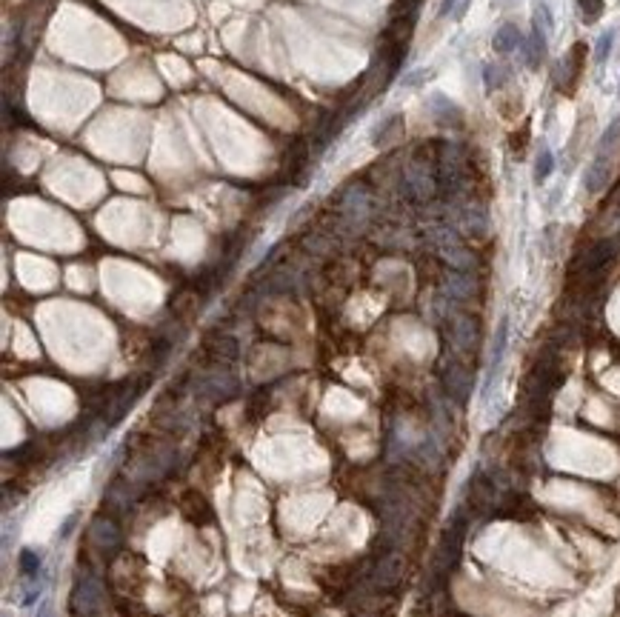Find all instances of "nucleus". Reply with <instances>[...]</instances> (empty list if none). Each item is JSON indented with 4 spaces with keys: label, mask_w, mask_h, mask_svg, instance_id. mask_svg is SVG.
<instances>
[{
    "label": "nucleus",
    "mask_w": 620,
    "mask_h": 617,
    "mask_svg": "<svg viewBox=\"0 0 620 617\" xmlns=\"http://www.w3.org/2000/svg\"><path fill=\"white\" fill-rule=\"evenodd\" d=\"M103 603H106V592H103L101 578L92 575V571H80L75 586H72V595H69L72 614L75 617H98L103 611Z\"/></svg>",
    "instance_id": "nucleus-1"
},
{
    "label": "nucleus",
    "mask_w": 620,
    "mask_h": 617,
    "mask_svg": "<svg viewBox=\"0 0 620 617\" xmlns=\"http://www.w3.org/2000/svg\"><path fill=\"white\" fill-rule=\"evenodd\" d=\"M89 543H92V549L101 552V554H115L123 546V532L112 517L98 514V517H92V523H89Z\"/></svg>",
    "instance_id": "nucleus-2"
},
{
    "label": "nucleus",
    "mask_w": 620,
    "mask_h": 617,
    "mask_svg": "<svg viewBox=\"0 0 620 617\" xmlns=\"http://www.w3.org/2000/svg\"><path fill=\"white\" fill-rule=\"evenodd\" d=\"M403 575H406V557H403V552H386V554L375 563L369 580H372L375 589L386 592V589H394L397 583H401Z\"/></svg>",
    "instance_id": "nucleus-3"
},
{
    "label": "nucleus",
    "mask_w": 620,
    "mask_h": 617,
    "mask_svg": "<svg viewBox=\"0 0 620 617\" xmlns=\"http://www.w3.org/2000/svg\"><path fill=\"white\" fill-rule=\"evenodd\" d=\"M506 343H509V318L500 320L498 332H495V343H492V355H489V372H486V383H483V394H489L495 386V377L500 372L503 355H506Z\"/></svg>",
    "instance_id": "nucleus-4"
},
{
    "label": "nucleus",
    "mask_w": 620,
    "mask_h": 617,
    "mask_svg": "<svg viewBox=\"0 0 620 617\" xmlns=\"http://www.w3.org/2000/svg\"><path fill=\"white\" fill-rule=\"evenodd\" d=\"M437 249H440V254H443V260L449 263V266H455V269H469L472 266V254L458 243V238L452 235V232H443L440 238H437Z\"/></svg>",
    "instance_id": "nucleus-5"
},
{
    "label": "nucleus",
    "mask_w": 620,
    "mask_h": 617,
    "mask_svg": "<svg viewBox=\"0 0 620 617\" xmlns=\"http://www.w3.org/2000/svg\"><path fill=\"white\" fill-rule=\"evenodd\" d=\"M609 174H612V155H595V160L589 163L586 169V178H583V186L589 195H598L606 183H609Z\"/></svg>",
    "instance_id": "nucleus-6"
},
{
    "label": "nucleus",
    "mask_w": 620,
    "mask_h": 617,
    "mask_svg": "<svg viewBox=\"0 0 620 617\" xmlns=\"http://www.w3.org/2000/svg\"><path fill=\"white\" fill-rule=\"evenodd\" d=\"M443 380H446V389H449V394L458 401V403H463L466 398H469V391H472V377H469V372L463 369V366H458V363H452L449 369H446V375H443Z\"/></svg>",
    "instance_id": "nucleus-7"
},
{
    "label": "nucleus",
    "mask_w": 620,
    "mask_h": 617,
    "mask_svg": "<svg viewBox=\"0 0 620 617\" xmlns=\"http://www.w3.org/2000/svg\"><path fill=\"white\" fill-rule=\"evenodd\" d=\"M546 40H549V37L541 34V32H535V29H531L529 37H523L520 52H523V60H526L529 69H538V66L543 63V58H546Z\"/></svg>",
    "instance_id": "nucleus-8"
},
{
    "label": "nucleus",
    "mask_w": 620,
    "mask_h": 617,
    "mask_svg": "<svg viewBox=\"0 0 620 617\" xmlns=\"http://www.w3.org/2000/svg\"><path fill=\"white\" fill-rule=\"evenodd\" d=\"M401 131H403V117H401V115H392V117H386V120H383V123H377V126H375V131H372V146L386 149L392 141L401 138Z\"/></svg>",
    "instance_id": "nucleus-9"
},
{
    "label": "nucleus",
    "mask_w": 620,
    "mask_h": 617,
    "mask_svg": "<svg viewBox=\"0 0 620 617\" xmlns=\"http://www.w3.org/2000/svg\"><path fill=\"white\" fill-rule=\"evenodd\" d=\"M492 46H495L498 55H512L515 49L523 46V34H520V29L515 23H503L495 32V37H492Z\"/></svg>",
    "instance_id": "nucleus-10"
},
{
    "label": "nucleus",
    "mask_w": 620,
    "mask_h": 617,
    "mask_svg": "<svg viewBox=\"0 0 620 617\" xmlns=\"http://www.w3.org/2000/svg\"><path fill=\"white\" fill-rule=\"evenodd\" d=\"M429 103H434V106H440V109H432V115L443 123V126H458L460 120H463V112H460V106L455 103V100H449L446 95H440V92H434L432 98H429Z\"/></svg>",
    "instance_id": "nucleus-11"
},
{
    "label": "nucleus",
    "mask_w": 620,
    "mask_h": 617,
    "mask_svg": "<svg viewBox=\"0 0 620 617\" xmlns=\"http://www.w3.org/2000/svg\"><path fill=\"white\" fill-rule=\"evenodd\" d=\"M474 340H477V326H474V320L466 318V315H458V318L452 320V343L466 351V349L474 346Z\"/></svg>",
    "instance_id": "nucleus-12"
},
{
    "label": "nucleus",
    "mask_w": 620,
    "mask_h": 617,
    "mask_svg": "<svg viewBox=\"0 0 620 617\" xmlns=\"http://www.w3.org/2000/svg\"><path fill=\"white\" fill-rule=\"evenodd\" d=\"M406 183H409V189H412V195L415 197H429L432 195V189H434V181H432V174L426 171V169H418V166H412L409 169V174H406Z\"/></svg>",
    "instance_id": "nucleus-13"
},
{
    "label": "nucleus",
    "mask_w": 620,
    "mask_h": 617,
    "mask_svg": "<svg viewBox=\"0 0 620 617\" xmlns=\"http://www.w3.org/2000/svg\"><path fill=\"white\" fill-rule=\"evenodd\" d=\"M509 77H512V72L506 66H500V63H486L483 66V83H486V89H489V92L500 89Z\"/></svg>",
    "instance_id": "nucleus-14"
},
{
    "label": "nucleus",
    "mask_w": 620,
    "mask_h": 617,
    "mask_svg": "<svg viewBox=\"0 0 620 617\" xmlns=\"http://www.w3.org/2000/svg\"><path fill=\"white\" fill-rule=\"evenodd\" d=\"M40 566H43V560H40V554L37 552H32V549H23L20 552V557H18V569H20V575L23 578H37L40 575Z\"/></svg>",
    "instance_id": "nucleus-15"
},
{
    "label": "nucleus",
    "mask_w": 620,
    "mask_h": 617,
    "mask_svg": "<svg viewBox=\"0 0 620 617\" xmlns=\"http://www.w3.org/2000/svg\"><path fill=\"white\" fill-rule=\"evenodd\" d=\"M446 292H449L452 297L463 300V297H469V294L474 292V283H472L469 275H449V278H446Z\"/></svg>",
    "instance_id": "nucleus-16"
},
{
    "label": "nucleus",
    "mask_w": 620,
    "mask_h": 617,
    "mask_svg": "<svg viewBox=\"0 0 620 617\" xmlns=\"http://www.w3.org/2000/svg\"><path fill=\"white\" fill-rule=\"evenodd\" d=\"M555 171V155L549 149H541L538 160H535V183H543L549 181V174Z\"/></svg>",
    "instance_id": "nucleus-17"
},
{
    "label": "nucleus",
    "mask_w": 620,
    "mask_h": 617,
    "mask_svg": "<svg viewBox=\"0 0 620 617\" xmlns=\"http://www.w3.org/2000/svg\"><path fill=\"white\" fill-rule=\"evenodd\" d=\"M531 29L541 32V34H546V37L552 34L555 20H552V12H549L546 4H538V6H535V20H531Z\"/></svg>",
    "instance_id": "nucleus-18"
},
{
    "label": "nucleus",
    "mask_w": 620,
    "mask_h": 617,
    "mask_svg": "<svg viewBox=\"0 0 620 617\" xmlns=\"http://www.w3.org/2000/svg\"><path fill=\"white\" fill-rule=\"evenodd\" d=\"M617 141H620V115H617V117L609 123V129L603 131V138H600V143H598V155H609Z\"/></svg>",
    "instance_id": "nucleus-19"
},
{
    "label": "nucleus",
    "mask_w": 620,
    "mask_h": 617,
    "mask_svg": "<svg viewBox=\"0 0 620 617\" xmlns=\"http://www.w3.org/2000/svg\"><path fill=\"white\" fill-rule=\"evenodd\" d=\"M612 49H614V29H609V32H603L598 37V43H595V63H606Z\"/></svg>",
    "instance_id": "nucleus-20"
},
{
    "label": "nucleus",
    "mask_w": 620,
    "mask_h": 617,
    "mask_svg": "<svg viewBox=\"0 0 620 617\" xmlns=\"http://www.w3.org/2000/svg\"><path fill=\"white\" fill-rule=\"evenodd\" d=\"M578 9H581V18L586 23H595L606 12V4H603V0H578Z\"/></svg>",
    "instance_id": "nucleus-21"
},
{
    "label": "nucleus",
    "mask_w": 620,
    "mask_h": 617,
    "mask_svg": "<svg viewBox=\"0 0 620 617\" xmlns=\"http://www.w3.org/2000/svg\"><path fill=\"white\" fill-rule=\"evenodd\" d=\"M212 351H214L217 361H235V358H238V343H235L232 337H220V340L212 346Z\"/></svg>",
    "instance_id": "nucleus-22"
},
{
    "label": "nucleus",
    "mask_w": 620,
    "mask_h": 617,
    "mask_svg": "<svg viewBox=\"0 0 620 617\" xmlns=\"http://www.w3.org/2000/svg\"><path fill=\"white\" fill-rule=\"evenodd\" d=\"M43 586H46V580H43V578H32V583L23 589V606L37 603V597L43 595Z\"/></svg>",
    "instance_id": "nucleus-23"
},
{
    "label": "nucleus",
    "mask_w": 620,
    "mask_h": 617,
    "mask_svg": "<svg viewBox=\"0 0 620 617\" xmlns=\"http://www.w3.org/2000/svg\"><path fill=\"white\" fill-rule=\"evenodd\" d=\"M432 77H434V72H432V69H418V72H409V74L403 77V86H409V89H418V86L429 83Z\"/></svg>",
    "instance_id": "nucleus-24"
},
{
    "label": "nucleus",
    "mask_w": 620,
    "mask_h": 617,
    "mask_svg": "<svg viewBox=\"0 0 620 617\" xmlns=\"http://www.w3.org/2000/svg\"><path fill=\"white\" fill-rule=\"evenodd\" d=\"M75 520H77V514H69V517H66V523L60 526L58 538H69V535H72V526H75Z\"/></svg>",
    "instance_id": "nucleus-25"
},
{
    "label": "nucleus",
    "mask_w": 620,
    "mask_h": 617,
    "mask_svg": "<svg viewBox=\"0 0 620 617\" xmlns=\"http://www.w3.org/2000/svg\"><path fill=\"white\" fill-rule=\"evenodd\" d=\"M458 4H460V0H440V18H446Z\"/></svg>",
    "instance_id": "nucleus-26"
},
{
    "label": "nucleus",
    "mask_w": 620,
    "mask_h": 617,
    "mask_svg": "<svg viewBox=\"0 0 620 617\" xmlns=\"http://www.w3.org/2000/svg\"><path fill=\"white\" fill-rule=\"evenodd\" d=\"M49 611H52V606H49V600H43V603H40V611H37L34 617H49Z\"/></svg>",
    "instance_id": "nucleus-27"
}]
</instances>
